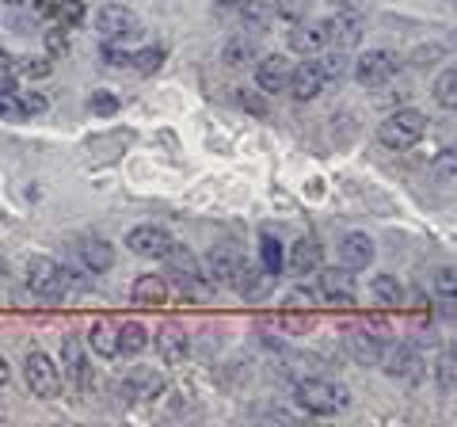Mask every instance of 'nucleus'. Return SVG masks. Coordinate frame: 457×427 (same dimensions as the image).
<instances>
[{
  "mask_svg": "<svg viewBox=\"0 0 457 427\" xmlns=\"http://www.w3.org/2000/svg\"><path fill=\"white\" fill-rule=\"evenodd\" d=\"M73 287V272H65L62 264L46 260V255H38V260H31V267H27V290H31L38 302H62L65 290Z\"/></svg>",
  "mask_w": 457,
  "mask_h": 427,
  "instance_id": "nucleus-2",
  "label": "nucleus"
},
{
  "mask_svg": "<svg viewBox=\"0 0 457 427\" xmlns=\"http://www.w3.org/2000/svg\"><path fill=\"white\" fill-rule=\"evenodd\" d=\"M317 58H320L317 65H320V73H324L328 84H336V80L347 77V69H351V65H347V54H343V50H332V54H324V50H320Z\"/></svg>",
  "mask_w": 457,
  "mask_h": 427,
  "instance_id": "nucleus-26",
  "label": "nucleus"
},
{
  "mask_svg": "<svg viewBox=\"0 0 457 427\" xmlns=\"http://www.w3.org/2000/svg\"><path fill=\"white\" fill-rule=\"evenodd\" d=\"M240 272H245V255L237 245H213L206 255V275L218 282V287H237Z\"/></svg>",
  "mask_w": 457,
  "mask_h": 427,
  "instance_id": "nucleus-9",
  "label": "nucleus"
},
{
  "mask_svg": "<svg viewBox=\"0 0 457 427\" xmlns=\"http://www.w3.org/2000/svg\"><path fill=\"white\" fill-rule=\"evenodd\" d=\"M126 248L141 255V260H164V255L176 248V240L164 230H156V225H137V230L126 233Z\"/></svg>",
  "mask_w": 457,
  "mask_h": 427,
  "instance_id": "nucleus-10",
  "label": "nucleus"
},
{
  "mask_svg": "<svg viewBox=\"0 0 457 427\" xmlns=\"http://www.w3.org/2000/svg\"><path fill=\"white\" fill-rule=\"evenodd\" d=\"M92 111L96 115H114V111H119V99H114L111 92H96L92 96Z\"/></svg>",
  "mask_w": 457,
  "mask_h": 427,
  "instance_id": "nucleus-36",
  "label": "nucleus"
},
{
  "mask_svg": "<svg viewBox=\"0 0 457 427\" xmlns=\"http://www.w3.org/2000/svg\"><path fill=\"white\" fill-rule=\"evenodd\" d=\"M23 96V107H27V115H38V111H46L50 107V99L42 96V92H20Z\"/></svg>",
  "mask_w": 457,
  "mask_h": 427,
  "instance_id": "nucleus-38",
  "label": "nucleus"
},
{
  "mask_svg": "<svg viewBox=\"0 0 457 427\" xmlns=\"http://www.w3.org/2000/svg\"><path fill=\"white\" fill-rule=\"evenodd\" d=\"M57 16H62L65 23H80L84 20V4H80V0H65V4L57 8Z\"/></svg>",
  "mask_w": 457,
  "mask_h": 427,
  "instance_id": "nucleus-39",
  "label": "nucleus"
},
{
  "mask_svg": "<svg viewBox=\"0 0 457 427\" xmlns=\"http://www.w3.org/2000/svg\"><path fill=\"white\" fill-rule=\"evenodd\" d=\"M145 347H149L145 324H137V321L122 324V329H119V355H130V359H137V355L145 351Z\"/></svg>",
  "mask_w": 457,
  "mask_h": 427,
  "instance_id": "nucleus-24",
  "label": "nucleus"
},
{
  "mask_svg": "<svg viewBox=\"0 0 457 427\" xmlns=\"http://www.w3.org/2000/svg\"><path fill=\"white\" fill-rule=\"evenodd\" d=\"M354 272L351 267H324L320 272V294L328 297L332 306H354Z\"/></svg>",
  "mask_w": 457,
  "mask_h": 427,
  "instance_id": "nucleus-11",
  "label": "nucleus"
},
{
  "mask_svg": "<svg viewBox=\"0 0 457 427\" xmlns=\"http://www.w3.org/2000/svg\"><path fill=\"white\" fill-rule=\"evenodd\" d=\"M370 290H374V297L381 306H400L404 302V290H400V282L393 275H378L374 282H370Z\"/></svg>",
  "mask_w": 457,
  "mask_h": 427,
  "instance_id": "nucleus-28",
  "label": "nucleus"
},
{
  "mask_svg": "<svg viewBox=\"0 0 457 427\" xmlns=\"http://www.w3.org/2000/svg\"><path fill=\"white\" fill-rule=\"evenodd\" d=\"M312 302H317V294H309V290H290V294H286V309H309Z\"/></svg>",
  "mask_w": 457,
  "mask_h": 427,
  "instance_id": "nucleus-37",
  "label": "nucleus"
},
{
  "mask_svg": "<svg viewBox=\"0 0 457 427\" xmlns=\"http://www.w3.org/2000/svg\"><path fill=\"white\" fill-rule=\"evenodd\" d=\"M96 31L104 42H134L145 35V27H141V20L134 16L130 8L122 4H104L96 12Z\"/></svg>",
  "mask_w": 457,
  "mask_h": 427,
  "instance_id": "nucleus-4",
  "label": "nucleus"
},
{
  "mask_svg": "<svg viewBox=\"0 0 457 427\" xmlns=\"http://www.w3.org/2000/svg\"><path fill=\"white\" fill-rule=\"evenodd\" d=\"M104 62L114 65V69H122V65H130V54L119 50V42H104Z\"/></svg>",
  "mask_w": 457,
  "mask_h": 427,
  "instance_id": "nucleus-35",
  "label": "nucleus"
},
{
  "mask_svg": "<svg viewBox=\"0 0 457 427\" xmlns=\"http://www.w3.org/2000/svg\"><path fill=\"white\" fill-rule=\"evenodd\" d=\"M427 134V115L416 107H400L381 122V146L385 149H411Z\"/></svg>",
  "mask_w": 457,
  "mask_h": 427,
  "instance_id": "nucleus-3",
  "label": "nucleus"
},
{
  "mask_svg": "<svg viewBox=\"0 0 457 427\" xmlns=\"http://www.w3.org/2000/svg\"><path fill=\"white\" fill-rule=\"evenodd\" d=\"M130 294H134L137 306H164L168 302V282L161 275H141Z\"/></svg>",
  "mask_w": 457,
  "mask_h": 427,
  "instance_id": "nucleus-21",
  "label": "nucleus"
},
{
  "mask_svg": "<svg viewBox=\"0 0 457 427\" xmlns=\"http://www.w3.org/2000/svg\"><path fill=\"white\" fill-rule=\"evenodd\" d=\"M164 65V50L161 46H149V50H137V54H130V69H137V73H156V69Z\"/></svg>",
  "mask_w": 457,
  "mask_h": 427,
  "instance_id": "nucleus-31",
  "label": "nucleus"
},
{
  "mask_svg": "<svg viewBox=\"0 0 457 427\" xmlns=\"http://www.w3.org/2000/svg\"><path fill=\"white\" fill-rule=\"evenodd\" d=\"M218 8H240V0H213Z\"/></svg>",
  "mask_w": 457,
  "mask_h": 427,
  "instance_id": "nucleus-46",
  "label": "nucleus"
},
{
  "mask_svg": "<svg viewBox=\"0 0 457 427\" xmlns=\"http://www.w3.org/2000/svg\"><path fill=\"white\" fill-rule=\"evenodd\" d=\"M420 366H423V359L411 344H396L385 355V374H393V378H420Z\"/></svg>",
  "mask_w": 457,
  "mask_h": 427,
  "instance_id": "nucleus-16",
  "label": "nucleus"
},
{
  "mask_svg": "<svg viewBox=\"0 0 457 427\" xmlns=\"http://www.w3.org/2000/svg\"><path fill=\"white\" fill-rule=\"evenodd\" d=\"M435 99H438V107H446V111L457 107V73L453 69H446V73L435 80Z\"/></svg>",
  "mask_w": 457,
  "mask_h": 427,
  "instance_id": "nucleus-30",
  "label": "nucleus"
},
{
  "mask_svg": "<svg viewBox=\"0 0 457 427\" xmlns=\"http://www.w3.org/2000/svg\"><path fill=\"white\" fill-rule=\"evenodd\" d=\"M294 397L305 412H312V416H336V412H343L351 405V393L332 378H302Z\"/></svg>",
  "mask_w": 457,
  "mask_h": 427,
  "instance_id": "nucleus-1",
  "label": "nucleus"
},
{
  "mask_svg": "<svg viewBox=\"0 0 457 427\" xmlns=\"http://www.w3.org/2000/svg\"><path fill=\"white\" fill-rule=\"evenodd\" d=\"M62 363H65V374L73 381H84L88 378V359H84V347L77 336H65L62 339Z\"/></svg>",
  "mask_w": 457,
  "mask_h": 427,
  "instance_id": "nucleus-22",
  "label": "nucleus"
},
{
  "mask_svg": "<svg viewBox=\"0 0 457 427\" xmlns=\"http://www.w3.org/2000/svg\"><path fill=\"white\" fill-rule=\"evenodd\" d=\"M396 54L393 50H366L359 62H354V80L366 84V88H381V84H389L396 77Z\"/></svg>",
  "mask_w": 457,
  "mask_h": 427,
  "instance_id": "nucleus-7",
  "label": "nucleus"
},
{
  "mask_svg": "<svg viewBox=\"0 0 457 427\" xmlns=\"http://www.w3.org/2000/svg\"><path fill=\"white\" fill-rule=\"evenodd\" d=\"M12 65H16V58L8 50H0V73H12Z\"/></svg>",
  "mask_w": 457,
  "mask_h": 427,
  "instance_id": "nucleus-43",
  "label": "nucleus"
},
{
  "mask_svg": "<svg viewBox=\"0 0 457 427\" xmlns=\"http://www.w3.org/2000/svg\"><path fill=\"white\" fill-rule=\"evenodd\" d=\"M270 4H275L278 12H290V8H294V0H270Z\"/></svg>",
  "mask_w": 457,
  "mask_h": 427,
  "instance_id": "nucleus-45",
  "label": "nucleus"
},
{
  "mask_svg": "<svg viewBox=\"0 0 457 427\" xmlns=\"http://www.w3.org/2000/svg\"><path fill=\"white\" fill-rule=\"evenodd\" d=\"M347 336V351H351V359L354 363H362V366H378L381 363V355L385 347H389V329H370V324H359V329H347L343 332Z\"/></svg>",
  "mask_w": 457,
  "mask_h": 427,
  "instance_id": "nucleus-5",
  "label": "nucleus"
},
{
  "mask_svg": "<svg viewBox=\"0 0 457 427\" xmlns=\"http://www.w3.org/2000/svg\"><path fill=\"white\" fill-rule=\"evenodd\" d=\"M435 282H438V290H442V294L453 297V267H442V272L435 275Z\"/></svg>",
  "mask_w": 457,
  "mask_h": 427,
  "instance_id": "nucleus-41",
  "label": "nucleus"
},
{
  "mask_svg": "<svg viewBox=\"0 0 457 427\" xmlns=\"http://www.w3.org/2000/svg\"><path fill=\"white\" fill-rule=\"evenodd\" d=\"M8 378H12V370H8V359H4V355H0V386H4Z\"/></svg>",
  "mask_w": 457,
  "mask_h": 427,
  "instance_id": "nucleus-44",
  "label": "nucleus"
},
{
  "mask_svg": "<svg viewBox=\"0 0 457 427\" xmlns=\"http://www.w3.org/2000/svg\"><path fill=\"white\" fill-rule=\"evenodd\" d=\"M0 115H4L8 122H27L31 115H27L23 107V96L16 88H0Z\"/></svg>",
  "mask_w": 457,
  "mask_h": 427,
  "instance_id": "nucleus-29",
  "label": "nucleus"
},
{
  "mask_svg": "<svg viewBox=\"0 0 457 427\" xmlns=\"http://www.w3.org/2000/svg\"><path fill=\"white\" fill-rule=\"evenodd\" d=\"M286 88H290V96L297 99V104H309V99H317L328 88V80H324L317 62H302V65H294L290 84H286Z\"/></svg>",
  "mask_w": 457,
  "mask_h": 427,
  "instance_id": "nucleus-12",
  "label": "nucleus"
},
{
  "mask_svg": "<svg viewBox=\"0 0 457 427\" xmlns=\"http://www.w3.org/2000/svg\"><path fill=\"white\" fill-rule=\"evenodd\" d=\"M332 4H336V8H351V4H354V0H332Z\"/></svg>",
  "mask_w": 457,
  "mask_h": 427,
  "instance_id": "nucleus-47",
  "label": "nucleus"
},
{
  "mask_svg": "<svg viewBox=\"0 0 457 427\" xmlns=\"http://www.w3.org/2000/svg\"><path fill=\"white\" fill-rule=\"evenodd\" d=\"M324 38H328V46H336V50H351V46H359L362 35H366V23L359 12H351V8H339L332 20H324Z\"/></svg>",
  "mask_w": 457,
  "mask_h": 427,
  "instance_id": "nucleus-8",
  "label": "nucleus"
},
{
  "mask_svg": "<svg viewBox=\"0 0 457 427\" xmlns=\"http://www.w3.org/2000/svg\"><path fill=\"white\" fill-rule=\"evenodd\" d=\"M23 378H27V386H31L35 397H57L62 393V370L54 366V359L46 351H31L23 359Z\"/></svg>",
  "mask_w": 457,
  "mask_h": 427,
  "instance_id": "nucleus-6",
  "label": "nucleus"
},
{
  "mask_svg": "<svg viewBox=\"0 0 457 427\" xmlns=\"http://www.w3.org/2000/svg\"><path fill=\"white\" fill-rule=\"evenodd\" d=\"M324 46H328V38H324L320 23H297L290 31V50L294 54H309V58H317Z\"/></svg>",
  "mask_w": 457,
  "mask_h": 427,
  "instance_id": "nucleus-18",
  "label": "nucleus"
},
{
  "mask_svg": "<svg viewBox=\"0 0 457 427\" xmlns=\"http://www.w3.org/2000/svg\"><path fill=\"white\" fill-rule=\"evenodd\" d=\"M77 252H80V264L88 267V272H107V267L114 264V248L99 237H84Z\"/></svg>",
  "mask_w": 457,
  "mask_h": 427,
  "instance_id": "nucleus-20",
  "label": "nucleus"
},
{
  "mask_svg": "<svg viewBox=\"0 0 457 427\" xmlns=\"http://www.w3.org/2000/svg\"><path fill=\"white\" fill-rule=\"evenodd\" d=\"M8 4H16V8H20V4H31V0H8Z\"/></svg>",
  "mask_w": 457,
  "mask_h": 427,
  "instance_id": "nucleus-48",
  "label": "nucleus"
},
{
  "mask_svg": "<svg viewBox=\"0 0 457 427\" xmlns=\"http://www.w3.org/2000/svg\"><path fill=\"white\" fill-rule=\"evenodd\" d=\"M156 347H161L164 363H183L187 351H191V339H187V332H183V324L164 321L161 329H156Z\"/></svg>",
  "mask_w": 457,
  "mask_h": 427,
  "instance_id": "nucleus-15",
  "label": "nucleus"
},
{
  "mask_svg": "<svg viewBox=\"0 0 457 427\" xmlns=\"http://www.w3.org/2000/svg\"><path fill=\"white\" fill-rule=\"evenodd\" d=\"M431 58H446V50L442 46H423V50L411 54V65H431Z\"/></svg>",
  "mask_w": 457,
  "mask_h": 427,
  "instance_id": "nucleus-40",
  "label": "nucleus"
},
{
  "mask_svg": "<svg viewBox=\"0 0 457 427\" xmlns=\"http://www.w3.org/2000/svg\"><path fill=\"white\" fill-rule=\"evenodd\" d=\"M88 344L104 355V359H114V355H119V332H114L111 324H96L88 332Z\"/></svg>",
  "mask_w": 457,
  "mask_h": 427,
  "instance_id": "nucleus-27",
  "label": "nucleus"
},
{
  "mask_svg": "<svg viewBox=\"0 0 457 427\" xmlns=\"http://www.w3.org/2000/svg\"><path fill=\"white\" fill-rule=\"evenodd\" d=\"M270 279H275V275L255 272V267L245 264V272H240V279H237V290L245 294L248 302H260V297H267V290H270Z\"/></svg>",
  "mask_w": 457,
  "mask_h": 427,
  "instance_id": "nucleus-23",
  "label": "nucleus"
},
{
  "mask_svg": "<svg viewBox=\"0 0 457 427\" xmlns=\"http://www.w3.org/2000/svg\"><path fill=\"white\" fill-rule=\"evenodd\" d=\"M290 267L297 275H309V272H317L320 267V245H317V237H297L294 245H290Z\"/></svg>",
  "mask_w": 457,
  "mask_h": 427,
  "instance_id": "nucleus-19",
  "label": "nucleus"
},
{
  "mask_svg": "<svg viewBox=\"0 0 457 427\" xmlns=\"http://www.w3.org/2000/svg\"><path fill=\"white\" fill-rule=\"evenodd\" d=\"M290 73L294 65L286 54H267V58L255 65V80H260L263 92H286V84H290Z\"/></svg>",
  "mask_w": 457,
  "mask_h": 427,
  "instance_id": "nucleus-13",
  "label": "nucleus"
},
{
  "mask_svg": "<svg viewBox=\"0 0 457 427\" xmlns=\"http://www.w3.org/2000/svg\"><path fill=\"white\" fill-rule=\"evenodd\" d=\"M240 16H245V23L252 27V31L267 35L270 27H275V20L282 16V12L270 4V0H240Z\"/></svg>",
  "mask_w": 457,
  "mask_h": 427,
  "instance_id": "nucleus-17",
  "label": "nucleus"
},
{
  "mask_svg": "<svg viewBox=\"0 0 457 427\" xmlns=\"http://www.w3.org/2000/svg\"><path fill=\"white\" fill-rule=\"evenodd\" d=\"M221 62H225V69H233V73H240V69H248V65L255 62V46H252L248 38H233V42H225Z\"/></svg>",
  "mask_w": 457,
  "mask_h": 427,
  "instance_id": "nucleus-25",
  "label": "nucleus"
},
{
  "mask_svg": "<svg viewBox=\"0 0 457 427\" xmlns=\"http://www.w3.org/2000/svg\"><path fill=\"white\" fill-rule=\"evenodd\" d=\"M20 73H23L27 80H46V77L54 73V62H50V58H23Z\"/></svg>",
  "mask_w": 457,
  "mask_h": 427,
  "instance_id": "nucleus-34",
  "label": "nucleus"
},
{
  "mask_svg": "<svg viewBox=\"0 0 457 427\" xmlns=\"http://www.w3.org/2000/svg\"><path fill=\"white\" fill-rule=\"evenodd\" d=\"M237 104L248 111V115H255V119H267V99L263 96H255L252 88H237Z\"/></svg>",
  "mask_w": 457,
  "mask_h": 427,
  "instance_id": "nucleus-33",
  "label": "nucleus"
},
{
  "mask_svg": "<svg viewBox=\"0 0 457 427\" xmlns=\"http://www.w3.org/2000/svg\"><path fill=\"white\" fill-rule=\"evenodd\" d=\"M260 252H263V272L267 275H278L282 272V245L275 237H263L260 240Z\"/></svg>",
  "mask_w": 457,
  "mask_h": 427,
  "instance_id": "nucleus-32",
  "label": "nucleus"
},
{
  "mask_svg": "<svg viewBox=\"0 0 457 427\" xmlns=\"http://www.w3.org/2000/svg\"><path fill=\"white\" fill-rule=\"evenodd\" d=\"M339 264L351 267V272H362V267L374 264V240L366 233H347L339 240Z\"/></svg>",
  "mask_w": 457,
  "mask_h": 427,
  "instance_id": "nucleus-14",
  "label": "nucleus"
},
{
  "mask_svg": "<svg viewBox=\"0 0 457 427\" xmlns=\"http://www.w3.org/2000/svg\"><path fill=\"white\" fill-rule=\"evenodd\" d=\"M57 8H62L57 0H38V16H57Z\"/></svg>",
  "mask_w": 457,
  "mask_h": 427,
  "instance_id": "nucleus-42",
  "label": "nucleus"
}]
</instances>
